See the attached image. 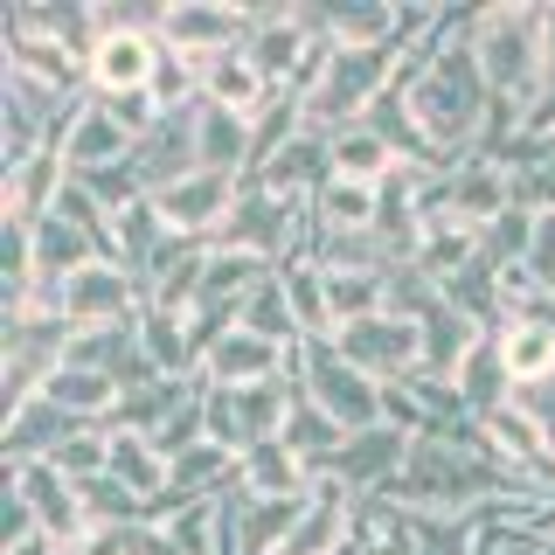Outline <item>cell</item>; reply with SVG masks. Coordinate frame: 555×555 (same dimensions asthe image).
<instances>
[{
	"label": "cell",
	"instance_id": "cell-22",
	"mask_svg": "<svg viewBox=\"0 0 555 555\" xmlns=\"http://www.w3.org/2000/svg\"><path fill=\"white\" fill-rule=\"evenodd\" d=\"M416 326H424V375H438V382L459 375V369H465V354H473V347L486 340V334H479V326L465 320V312L451 306V299H438Z\"/></svg>",
	"mask_w": 555,
	"mask_h": 555
},
{
	"label": "cell",
	"instance_id": "cell-12",
	"mask_svg": "<svg viewBox=\"0 0 555 555\" xmlns=\"http://www.w3.org/2000/svg\"><path fill=\"white\" fill-rule=\"evenodd\" d=\"M403 459H410V438H403V430H389V424H375V430H354V438L334 451L326 479H340L354 500H382V493H389V479L403 473Z\"/></svg>",
	"mask_w": 555,
	"mask_h": 555
},
{
	"label": "cell",
	"instance_id": "cell-17",
	"mask_svg": "<svg viewBox=\"0 0 555 555\" xmlns=\"http://www.w3.org/2000/svg\"><path fill=\"white\" fill-rule=\"evenodd\" d=\"M77 430H91V424H77V416H63L56 403H42V396H35L28 410L0 416V465H28V459H49V451H56V444H69Z\"/></svg>",
	"mask_w": 555,
	"mask_h": 555
},
{
	"label": "cell",
	"instance_id": "cell-10",
	"mask_svg": "<svg viewBox=\"0 0 555 555\" xmlns=\"http://www.w3.org/2000/svg\"><path fill=\"white\" fill-rule=\"evenodd\" d=\"M63 320L77 326H126V320H139V278L126 271V264H83L77 278H63Z\"/></svg>",
	"mask_w": 555,
	"mask_h": 555
},
{
	"label": "cell",
	"instance_id": "cell-38",
	"mask_svg": "<svg viewBox=\"0 0 555 555\" xmlns=\"http://www.w3.org/2000/svg\"><path fill=\"white\" fill-rule=\"evenodd\" d=\"M8 555H63V548L49 542V534H35V542H22V548H8Z\"/></svg>",
	"mask_w": 555,
	"mask_h": 555
},
{
	"label": "cell",
	"instance_id": "cell-19",
	"mask_svg": "<svg viewBox=\"0 0 555 555\" xmlns=\"http://www.w3.org/2000/svg\"><path fill=\"white\" fill-rule=\"evenodd\" d=\"M202 104H222V112H236V118L264 112L271 83H264V69L250 63V49H222V56L202 63Z\"/></svg>",
	"mask_w": 555,
	"mask_h": 555
},
{
	"label": "cell",
	"instance_id": "cell-14",
	"mask_svg": "<svg viewBox=\"0 0 555 555\" xmlns=\"http://www.w3.org/2000/svg\"><path fill=\"white\" fill-rule=\"evenodd\" d=\"M250 181H257V188H271V195H285V202H306V208H312V195H320V188L334 181V139L306 126L285 153H278V160L257 167Z\"/></svg>",
	"mask_w": 555,
	"mask_h": 555
},
{
	"label": "cell",
	"instance_id": "cell-18",
	"mask_svg": "<svg viewBox=\"0 0 555 555\" xmlns=\"http://www.w3.org/2000/svg\"><path fill=\"white\" fill-rule=\"evenodd\" d=\"M250 153H257V126L236 112H222V104H195V160L208 173H250Z\"/></svg>",
	"mask_w": 555,
	"mask_h": 555
},
{
	"label": "cell",
	"instance_id": "cell-16",
	"mask_svg": "<svg viewBox=\"0 0 555 555\" xmlns=\"http://www.w3.org/2000/svg\"><path fill=\"white\" fill-rule=\"evenodd\" d=\"M132 167H139V181H146V195H160L167 181L195 173V167H202V160H195V112H167L160 126L139 139Z\"/></svg>",
	"mask_w": 555,
	"mask_h": 555
},
{
	"label": "cell",
	"instance_id": "cell-9",
	"mask_svg": "<svg viewBox=\"0 0 555 555\" xmlns=\"http://www.w3.org/2000/svg\"><path fill=\"white\" fill-rule=\"evenodd\" d=\"M153 63H160V35L153 28H104L83 77H91V98H139L153 91Z\"/></svg>",
	"mask_w": 555,
	"mask_h": 555
},
{
	"label": "cell",
	"instance_id": "cell-6",
	"mask_svg": "<svg viewBox=\"0 0 555 555\" xmlns=\"http://www.w3.org/2000/svg\"><path fill=\"white\" fill-rule=\"evenodd\" d=\"M514 208V181L500 160H459L451 173H430V216H459L465 230H486Z\"/></svg>",
	"mask_w": 555,
	"mask_h": 555
},
{
	"label": "cell",
	"instance_id": "cell-13",
	"mask_svg": "<svg viewBox=\"0 0 555 555\" xmlns=\"http://www.w3.org/2000/svg\"><path fill=\"white\" fill-rule=\"evenodd\" d=\"M56 153H63V167L69 173H104V167H126L132 153H139V139L118 126L112 112H104L98 98H83L77 112H69V126L56 139Z\"/></svg>",
	"mask_w": 555,
	"mask_h": 555
},
{
	"label": "cell",
	"instance_id": "cell-1",
	"mask_svg": "<svg viewBox=\"0 0 555 555\" xmlns=\"http://www.w3.org/2000/svg\"><path fill=\"white\" fill-rule=\"evenodd\" d=\"M473 56H479V69H486V91L528 112V104L548 91V63H542V8H520V0H500V8H473Z\"/></svg>",
	"mask_w": 555,
	"mask_h": 555
},
{
	"label": "cell",
	"instance_id": "cell-29",
	"mask_svg": "<svg viewBox=\"0 0 555 555\" xmlns=\"http://www.w3.org/2000/svg\"><path fill=\"white\" fill-rule=\"evenodd\" d=\"M500 361H507L514 389L555 382V326H507V334H500Z\"/></svg>",
	"mask_w": 555,
	"mask_h": 555
},
{
	"label": "cell",
	"instance_id": "cell-23",
	"mask_svg": "<svg viewBox=\"0 0 555 555\" xmlns=\"http://www.w3.org/2000/svg\"><path fill=\"white\" fill-rule=\"evenodd\" d=\"M42 403H56L63 416H77V424L104 430V424H112V410H118V382H112V375H98V369H69V361H63V369L49 375Z\"/></svg>",
	"mask_w": 555,
	"mask_h": 555
},
{
	"label": "cell",
	"instance_id": "cell-37",
	"mask_svg": "<svg viewBox=\"0 0 555 555\" xmlns=\"http://www.w3.org/2000/svg\"><path fill=\"white\" fill-rule=\"evenodd\" d=\"M542 63H548V83H555V8H542Z\"/></svg>",
	"mask_w": 555,
	"mask_h": 555
},
{
	"label": "cell",
	"instance_id": "cell-4",
	"mask_svg": "<svg viewBox=\"0 0 555 555\" xmlns=\"http://www.w3.org/2000/svg\"><path fill=\"white\" fill-rule=\"evenodd\" d=\"M334 347L354 361L361 375H375V382H410V375H424V326L403 320V312H375V320L340 326Z\"/></svg>",
	"mask_w": 555,
	"mask_h": 555
},
{
	"label": "cell",
	"instance_id": "cell-20",
	"mask_svg": "<svg viewBox=\"0 0 555 555\" xmlns=\"http://www.w3.org/2000/svg\"><path fill=\"white\" fill-rule=\"evenodd\" d=\"M416 271L430 278V285H451L459 271L479 264V230H465L459 216H424V230H416Z\"/></svg>",
	"mask_w": 555,
	"mask_h": 555
},
{
	"label": "cell",
	"instance_id": "cell-11",
	"mask_svg": "<svg viewBox=\"0 0 555 555\" xmlns=\"http://www.w3.org/2000/svg\"><path fill=\"white\" fill-rule=\"evenodd\" d=\"M292 361H299V347H278L264 334H250V326H236V334H222L208 347L202 375L208 389H264V382H285Z\"/></svg>",
	"mask_w": 555,
	"mask_h": 555
},
{
	"label": "cell",
	"instance_id": "cell-24",
	"mask_svg": "<svg viewBox=\"0 0 555 555\" xmlns=\"http://www.w3.org/2000/svg\"><path fill=\"white\" fill-rule=\"evenodd\" d=\"M278 285H285L292 320H299L306 340H334V306H326V271H320V257H312V250L285 257V264H278Z\"/></svg>",
	"mask_w": 555,
	"mask_h": 555
},
{
	"label": "cell",
	"instance_id": "cell-5",
	"mask_svg": "<svg viewBox=\"0 0 555 555\" xmlns=\"http://www.w3.org/2000/svg\"><path fill=\"white\" fill-rule=\"evenodd\" d=\"M236 195H243L236 173H208V167H195V173H181V181H167L160 195H153V208H160V222H167L173 236L216 243L222 222H230V208H236Z\"/></svg>",
	"mask_w": 555,
	"mask_h": 555
},
{
	"label": "cell",
	"instance_id": "cell-33",
	"mask_svg": "<svg viewBox=\"0 0 555 555\" xmlns=\"http://www.w3.org/2000/svg\"><path fill=\"white\" fill-rule=\"evenodd\" d=\"M528 250H534V216H528V208H507L500 222H486V230H479V257L493 271L528 264Z\"/></svg>",
	"mask_w": 555,
	"mask_h": 555
},
{
	"label": "cell",
	"instance_id": "cell-26",
	"mask_svg": "<svg viewBox=\"0 0 555 555\" xmlns=\"http://www.w3.org/2000/svg\"><path fill=\"white\" fill-rule=\"evenodd\" d=\"M375 222H382V188L375 181L334 173V181L312 195V230H375Z\"/></svg>",
	"mask_w": 555,
	"mask_h": 555
},
{
	"label": "cell",
	"instance_id": "cell-8",
	"mask_svg": "<svg viewBox=\"0 0 555 555\" xmlns=\"http://www.w3.org/2000/svg\"><path fill=\"white\" fill-rule=\"evenodd\" d=\"M0 473H8V486L14 493L28 500V514L42 520V534L56 548H69V542H83V534H91V514H83V493L77 486H69L56 465L49 459H28V465H0Z\"/></svg>",
	"mask_w": 555,
	"mask_h": 555
},
{
	"label": "cell",
	"instance_id": "cell-30",
	"mask_svg": "<svg viewBox=\"0 0 555 555\" xmlns=\"http://www.w3.org/2000/svg\"><path fill=\"white\" fill-rule=\"evenodd\" d=\"M326 271H389V250H382L375 230H312L306 243Z\"/></svg>",
	"mask_w": 555,
	"mask_h": 555
},
{
	"label": "cell",
	"instance_id": "cell-35",
	"mask_svg": "<svg viewBox=\"0 0 555 555\" xmlns=\"http://www.w3.org/2000/svg\"><path fill=\"white\" fill-rule=\"evenodd\" d=\"M160 528L173 534V548H181V555H216V500H181Z\"/></svg>",
	"mask_w": 555,
	"mask_h": 555
},
{
	"label": "cell",
	"instance_id": "cell-15",
	"mask_svg": "<svg viewBox=\"0 0 555 555\" xmlns=\"http://www.w3.org/2000/svg\"><path fill=\"white\" fill-rule=\"evenodd\" d=\"M236 486L250 500H306L312 486H320V473L278 438V444H250V451H243V459H236Z\"/></svg>",
	"mask_w": 555,
	"mask_h": 555
},
{
	"label": "cell",
	"instance_id": "cell-21",
	"mask_svg": "<svg viewBox=\"0 0 555 555\" xmlns=\"http://www.w3.org/2000/svg\"><path fill=\"white\" fill-rule=\"evenodd\" d=\"M451 389H459V403L479 416H493V410H507L514 403V375H507V361H500V334H486L473 354H465V369L451 375Z\"/></svg>",
	"mask_w": 555,
	"mask_h": 555
},
{
	"label": "cell",
	"instance_id": "cell-32",
	"mask_svg": "<svg viewBox=\"0 0 555 555\" xmlns=\"http://www.w3.org/2000/svg\"><path fill=\"white\" fill-rule=\"evenodd\" d=\"M83 493V514H91V528H139V520H153V500H139L132 486H118L112 473L77 486Z\"/></svg>",
	"mask_w": 555,
	"mask_h": 555
},
{
	"label": "cell",
	"instance_id": "cell-34",
	"mask_svg": "<svg viewBox=\"0 0 555 555\" xmlns=\"http://www.w3.org/2000/svg\"><path fill=\"white\" fill-rule=\"evenodd\" d=\"M416 555H473L479 548V514H410Z\"/></svg>",
	"mask_w": 555,
	"mask_h": 555
},
{
	"label": "cell",
	"instance_id": "cell-27",
	"mask_svg": "<svg viewBox=\"0 0 555 555\" xmlns=\"http://www.w3.org/2000/svg\"><path fill=\"white\" fill-rule=\"evenodd\" d=\"M83 264H98V243L83 236L77 222H63L56 208H49V216L35 222V271H42V278H56V285H63V278H77Z\"/></svg>",
	"mask_w": 555,
	"mask_h": 555
},
{
	"label": "cell",
	"instance_id": "cell-7",
	"mask_svg": "<svg viewBox=\"0 0 555 555\" xmlns=\"http://www.w3.org/2000/svg\"><path fill=\"white\" fill-rule=\"evenodd\" d=\"M320 42H326V35H320V8H257V28H250L243 49H250L257 69H264L271 91H285Z\"/></svg>",
	"mask_w": 555,
	"mask_h": 555
},
{
	"label": "cell",
	"instance_id": "cell-25",
	"mask_svg": "<svg viewBox=\"0 0 555 555\" xmlns=\"http://www.w3.org/2000/svg\"><path fill=\"white\" fill-rule=\"evenodd\" d=\"M173 243V230L160 222V208H153V195L146 202H132L126 216H112V250H118V264H126L132 278H146L153 264H160V250Z\"/></svg>",
	"mask_w": 555,
	"mask_h": 555
},
{
	"label": "cell",
	"instance_id": "cell-3",
	"mask_svg": "<svg viewBox=\"0 0 555 555\" xmlns=\"http://www.w3.org/2000/svg\"><path fill=\"white\" fill-rule=\"evenodd\" d=\"M250 28H257V8H236V0H160V42L195 63L243 49Z\"/></svg>",
	"mask_w": 555,
	"mask_h": 555
},
{
	"label": "cell",
	"instance_id": "cell-31",
	"mask_svg": "<svg viewBox=\"0 0 555 555\" xmlns=\"http://www.w3.org/2000/svg\"><path fill=\"white\" fill-rule=\"evenodd\" d=\"M243 326H250V334H264V340H278V347H306L299 320H292V299H285V285H278V271L250 292V299H243Z\"/></svg>",
	"mask_w": 555,
	"mask_h": 555
},
{
	"label": "cell",
	"instance_id": "cell-36",
	"mask_svg": "<svg viewBox=\"0 0 555 555\" xmlns=\"http://www.w3.org/2000/svg\"><path fill=\"white\" fill-rule=\"evenodd\" d=\"M473 555H548V542L528 528V520H507V514L486 507V514H479V548H473Z\"/></svg>",
	"mask_w": 555,
	"mask_h": 555
},
{
	"label": "cell",
	"instance_id": "cell-2",
	"mask_svg": "<svg viewBox=\"0 0 555 555\" xmlns=\"http://www.w3.org/2000/svg\"><path fill=\"white\" fill-rule=\"evenodd\" d=\"M292 382H299L306 403H320L326 416H334L347 438L382 424V382H375V375H361L334 340H306V347H299V361H292Z\"/></svg>",
	"mask_w": 555,
	"mask_h": 555
},
{
	"label": "cell",
	"instance_id": "cell-28",
	"mask_svg": "<svg viewBox=\"0 0 555 555\" xmlns=\"http://www.w3.org/2000/svg\"><path fill=\"white\" fill-rule=\"evenodd\" d=\"M326 139H334V173H347V181H375V188H382L396 167H403V160L389 153V139H382L369 118H361V126L326 132Z\"/></svg>",
	"mask_w": 555,
	"mask_h": 555
}]
</instances>
